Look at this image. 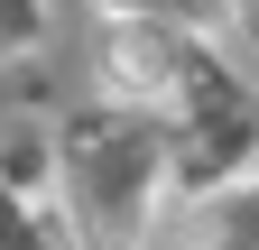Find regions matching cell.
Segmentation results:
<instances>
[]
</instances>
